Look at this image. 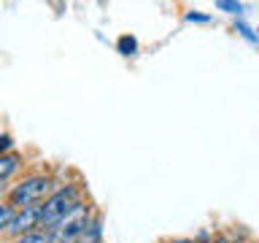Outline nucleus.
<instances>
[{
  "mask_svg": "<svg viewBox=\"0 0 259 243\" xmlns=\"http://www.w3.org/2000/svg\"><path fill=\"white\" fill-rule=\"evenodd\" d=\"M135 49H138V44H135V38H130V35H124V38H119V52L121 54H135Z\"/></svg>",
  "mask_w": 259,
  "mask_h": 243,
  "instance_id": "423d86ee",
  "label": "nucleus"
},
{
  "mask_svg": "<svg viewBox=\"0 0 259 243\" xmlns=\"http://www.w3.org/2000/svg\"><path fill=\"white\" fill-rule=\"evenodd\" d=\"M16 243H52V235L49 232H27V235H22Z\"/></svg>",
  "mask_w": 259,
  "mask_h": 243,
  "instance_id": "39448f33",
  "label": "nucleus"
},
{
  "mask_svg": "<svg viewBox=\"0 0 259 243\" xmlns=\"http://www.w3.org/2000/svg\"><path fill=\"white\" fill-rule=\"evenodd\" d=\"M49 189H52V181L49 178H27V181H22L16 189L11 192V206L14 208H35V202H40L49 194Z\"/></svg>",
  "mask_w": 259,
  "mask_h": 243,
  "instance_id": "f03ea898",
  "label": "nucleus"
},
{
  "mask_svg": "<svg viewBox=\"0 0 259 243\" xmlns=\"http://www.w3.org/2000/svg\"><path fill=\"white\" fill-rule=\"evenodd\" d=\"M6 149H11V138H8V135H0V151H6Z\"/></svg>",
  "mask_w": 259,
  "mask_h": 243,
  "instance_id": "1a4fd4ad",
  "label": "nucleus"
},
{
  "mask_svg": "<svg viewBox=\"0 0 259 243\" xmlns=\"http://www.w3.org/2000/svg\"><path fill=\"white\" fill-rule=\"evenodd\" d=\"M216 243H227V240H224V238H216Z\"/></svg>",
  "mask_w": 259,
  "mask_h": 243,
  "instance_id": "9d476101",
  "label": "nucleus"
},
{
  "mask_svg": "<svg viewBox=\"0 0 259 243\" xmlns=\"http://www.w3.org/2000/svg\"><path fill=\"white\" fill-rule=\"evenodd\" d=\"M78 208H81L78 192L73 189V186L54 192L52 197H49L44 206L38 208L40 211V227H46V230H57V227H60L65 219H70Z\"/></svg>",
  "mask_w": 259,
  "mask_h": 243,
  "instance_id": "f257e3e1",
  "label": "nucleus"
},
{
  "mask_svg": "<svg viewBox=\"0 0 259 243\" xmlns=\"http://www.w3.org/2000/svg\"><path fill=\"white\" fill-rule=\"evenodd\" d=\"M216 8H224V11L235 14V11H240V3H227V0H219V3H216Z\"/></svg>",
  "mask_w": 259,
  "mask_h": 243,
  "instance_id": "6e6552de",
  "label": "nucleus"
},
{
  "mask_svg": "<svg viewBox=\"0 0 259 243\" xmlns=\"http://www.w3.org/2000/svg\"><path fill=\"white\" fill-rule=\"evenodd\" d=\"M11 219H14V208L11 206H0V230L11 224Z\"/></svg>",
  "mask_w": 259,
  "mask_h": 243,
  "instance_id": "0eeeda50",
  "label": "nucleus"
},
{
  "mask_svg": "<svg viewBox=\"0 0 259 243\" xmlns=\"http://www.w3.org/2000/svg\"><path fill=\"white\" fill-rule=\"evenodd\" d=\"M32 227H40V211L38 208H24L19 216L11 219V224H8V230H11L14 235H27Z\"/></svg>",
  "mask_w": 259,
  "mask_h": 243,
  "instance_id": "7ed1b4c3",
  "label": "nucleus"
},
{
  "mask_svg": "<svg viewBox=\"0 0 259 243\" xmlns=\"http://www.w3.org/2000/svg\"><path fill=\"white\" fill-rule=\"evenodd\" d=\"M16 168H19V157H16V154H8V157H0V186H3V181H6V178L14 173Z\"/></svg>",
  "mask_w": 259,
  "mask_h": 243,
  "instance_id": "20e7f679",
  "label": "nucleus"
}]
</instances>
